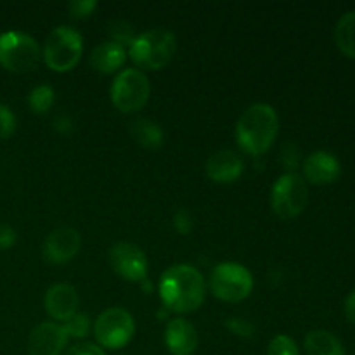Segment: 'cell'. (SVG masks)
Masks as SVG:
<instances>
[{
    "instance_id": "obj_15",
    "label": "cell",
    "mask_w": 355,
    "mask_h": 355,
    "mask_svg": "<svg viewBox=\"0 0 355 355\" xmlns=\"http://www.w3.org/2000/svg\"><path fill=\"white\" fill-rule=\"evenodd\" d=\"M165 343L172 355H193L198 347V333L186 319H172L166 324Z\"/></svg>"
},
{
    "instance_id": "obj_7",
    "label": "cell",
    "mask_w": 355,
    "mask_h": 355,
    "mask_svg": "<svg viewBox=\"0 0 355 355\" xmlns=\"http://www.w3.org/2000/svg\"><path fill=\"white\" fill-rule=\"evenodd\" d=\"M309 201L307 184L298 173H284L270 191V207L272 211L283 220L298 217L304 211Z\"/></svg>"
},
{
    "instance_id": "obj_2",
    "label": "cell",
    "mask_w": 355,
    "mask_h": 355,
    "mask_svg": "<svg viewBox=\"0 0 355 355\" xmlns=\"http://www.w3.org/2000/svg\"><path fill=\"white\" fill-rule=\"evenodd\" d=\"M279 130V120L269 104H253L236 125L239 148L252 156H260L270 149Z\"/></svg>"
},
{
    "instance_id": "obj_12",
    "label": "cell",
    "mask_w": 355,
    "mask_h": 355,
    "mask_svg": "<svg viewBox=\"0 0 355 355\" xmlns=\"http://www.w3.org/2000/svg\"><path fill=\"white\" fill-rule=\"evenodd\" d=\"M69 336L66 329L58 322H42L28 338V354L30 355H59L64 350Z\"/></svg>"
},
{
    "instance_id": "obj_21",
    "label": "cell",
    "mask_w": 355,
    "mask_h": 355,
    "mask_svg": "<svg viewBox=\"0 0 355 355\" xmlns=\"http://www.w3.org/2000/svg\"><path fill=\"white\" fill-rule=\"evenodd\" d=\"M28 103H30V107L35 113H47V111L51 110L52 104H54V90L49 85L35 87V89L31 90L30 97H28Z\"/></svg>"
},
{
    "instance_id": "obj_4",
    "label": "cell",
    "mask_w": 355,
    "mask_h": 355,
    "mask_svg": "<svg viewBox=\"0 0 355 355\" xmlns=\"http://www.w3.org/2000/svg\"><path fill=\"white\" fill-rule=\"evenodd\" d=\"M82 52V35L73 28L58 26L49 33L42 55L49 68L58 73H64L78 64Z\"/></svg>"
},
{
    "instance_id": "obj_28",
    "label": "cell",
    "mask_w": 355,
    "mask_h": 355,
    "mask_svg": "<svg viewBox=\"0 0 355 355\" xmlns=\"http://www.w3.org/2000/svg\"><path fill=\"white\" fill-rule=\"evenodd\" d=\"M16 243V232L12 227L0 224V250H7Z\"/></svg>"
},
{
    "instance_id": "obj_27",
    "label": "cell",
    "mask_w": 355,
    "mask_h": 355,
    "mask_svg": "<svg viewBox=\"0 0 355 355\" xmlns=\"http://www.w3.org/2000/svg\"><path fill=\"white\" fill-rule=\"evenodd\" d=\"M64 355H106L101 347L94 345V343H78V345L71 347L66 350Z\"/></svg>"
},
{
    "instance_id": "obj_18",
    "label": "cell",
    "mask_w": 355,
    "mask_h": 355,
    "mask_svg": "<svg viewBox=\"0 0 355 355\" xmlns=\"http://www.w3.org/2000/svg\"><path fill=\"white\" fill-rule=\"evenodd\" d=\"M307 355H345L342 342L326 329H314L305 336Z\"/></svg>"
},
{
    "instance_id": "obj_1",
    "label": "cell",
    "mask_w": 355,
    "mask_h": 355,
    "mask_svg": "<svg viewBox=\"0 0 355 355\" xmlns=\"http://www.w3.org/2000/svg\"><path fill=\"white\" fill-rule=\"evenodd\" d=\"M159 297L166 309L179 314L193 312L205 300V279L191 266H173L159 279Z\"/></svg>"
},
{
    "instance_id": "obj_19",
    "label": "cell",
    "mask_w": 355,
    "mask_h": 355,
    "mask_svg": "<svg viewBox=\"0 0 355 355\" xmlns=\"http://www.w3.org/2000/svg\"><path fill=\"white\" fill-rule=\"evenodd\" d=\"M335 40L343 54L355 58V10L340 17L335 26Z\"/></svg>"
},
{
    "instance_id": "obj_22",
    "label": "cell",
    "mask_w": 355,
    "mask_h": 355,
    "mask_svg": "<svg viewBox=\"0 0 355 355\" xmlns=\"http://www.w3.org/2000/svg\"><path fill=\"white\" fill-rule=\"evenodd\" d=\"M267 355H300V350L293 338L286 335H277L276 338L270 340Z\"/></svg>"
},
{
    "instance_id": "obj_17",
    "label": "cell",
    "mask_w": 355,
    "mask_h": 355,
    "mask_svg": "<svg viewBox=\"0 0 355 355\" xmlns=\"http://www.w3.org/2000/svg\"><path fill=\"white\" fill-rule=\"evenodd\" d=\"M125 59H127V51H125L123 45L110 40L94 49L92 54H90V64L103 75H111L123 64Z\"/></svg>"
},
{
    "instance_id": "obj_16",
    "label": "cell",
    "mask_w": 355,
    "mask_h": 355,
    "mask_svg": "<svg viewBox=\"0 0 355 355\" xmlns=\"http://www.w3.org/2000/svg\"><path fill=\"white\" fill-rule=\"evenodd\" d=\"M243 168V159L241 156L236 155L234 151H218L210 156L207 163V173L214 182L218 184H231L241 177Z\"/></svg>"
},
{
    "instance_id": "obj_26",
    "label": "cell",
    "mask_w": 355,
    "mask_h": 355,
    "mask_svg": "<svg viewBox=\"0 0 355 355\" xmlns=\"http://www.w3.org/2000/svg\"><path fill=\"white\" fill-rule=\"evenodd\" d=\"M173 227L180 234H189L193 231V217L187 210H179L173 217Z\"/></svg>"
},
{
    "instance_id": "obj_10",
    "label": "cell",
    "mask_w": 355,
    "mask_h": 355,
    "mask_svg": "<svg viewBox=\"0 0 355 355\" xmlns=\"http://www.w3.org/2000/svg\"><path fill=\"white\" fill-rule=\"evenodd\" d=\"M110 262L114 272L130 283H142L148 276V260L144 252L132 243H118L111 248Z\"/></svg>"
},
{
    "instance_id": "obj_23",
    "label": "cell",
    "mask_w": 355,
    "mask_h": 355,
    "mask_svg": "<svg viewBox=\"0 0 355 355\" xmlns=\"http://www.w3.org/2000/svg\"><path fill=\"white\" fill-rule=\"evenodd\" d=\"M62 328L66 329V335L71 336V338H83V336H87L90 328L89 318L85 314H75L69 321L62 324Z\"/></svg>"
},
{
    "instance_id": "obj_11",
    "label": "cell",
    "mask_w": 355,
    "mask_h": 355,
    "mask_svg": "<svg viewBox=\"0 0 355 355\" xmlns=\"http://www.w3.org/2000/svg\"><path fill=\"white\" fill-rule=\"evenodd\" d=\"M80 246L82 238L78 231L71 227H59L45 238L44 259L54 266L69 262L80 252Z\"/></svg>"
},
{
    "instance_id": "obj_20",
    "label": "cell",
    "mask_w": 355,
    "mask_h": 355,
    "mask_svg": "<svg viewBox=\"0 0 355 355\" xmlns=\"http://www.w3.org/2000/svg\"><path fill=\"white\" fill-rule=\"evenodd\" d=\"M132 135H134L135 141L139 142L144 148H158L163 142V132L155 121L146 120V118H139L132 123L130 127Z\"/></svg>"
},
{
    "instance_id": "obj_6",
    "label": "cell",
    "mask_w": 355,
    "mask_h": 355,
    "mask_svg": "<svg viewBox=\"0 0 355 355\" xmlns=\"http://www.w3.org/2000/svg\"><path fill=\"white\" fill-rule=\"evenodd\" d=\"M210 288L218 300L241 302L253 290L252 272L236 262H222L211 270Z\"/></svg>"
},
{
    "instance_id": "obj_29",
    "label": "cell",
    "mask_w": 355,
    "mask_h": 355,
    "mask_svg": "<svg viewBox=\"0 0 355 355\" xmlns=\"http://www.w3.org/2000/svg\"><path fill=\"white\" fill-rule=\"evenodd\" d=\"M345 315L350 322L355 324V290L345 298Z\"/></svg>"
},
{
    "instance_id": "obj_9",
    "label": "cell",
    "mask_w": 355,
    "mask_h": 355,
    "mask_svg": "<svg viewBox=\"0 0 355 355\" xmlns=\"http://www.w3.org/2000/svg\"><path fill=\"white\" fill-rule=\"evenodd\" d=\"M135 333L132 315L125 309H107L97 318L94 324V335L99 345L116 350L127 345Z\"/></svg>"
},
{
    "instance_id": "obj_13",
    "label": "cell",
    "mask_w": 355,
    "mask_h": 355,
    "mask_svg": "<svg viewBox=\"0 0 355 355\" xmlns=\"http://www.w3.org/2000/svg\"><path fill=\"white\" fill-rule=\"evenodd\" d=\"M340 173H342V165L338 158L328 151L312 153L304 162V177L315 186L335 182Z\"/></svg>"
},
{
    "instance_id": "obj_5",
    "label": "cell",
    "mask_w": 355,
    "mask_h": 355,
    "mask_svg": "<svg viewBox=\"0 0 355 355\" xmlns=\"http://www.w3.org/2000/svg\"><path fill=\"white\" fill-rule=\"evenodd\" d=\"M42 58L37 42L21 31H6L0 35V66L12 73L33 71Z\"/></svg>"
},
{
    "instance_id": "obj_3",
    "label": "cell",
    "mask_w": 355,
    "mask_h": 355,
    "mask_svg": "<svg viewBox=\"0 0 355 355\" xmlns=\"http://www.w3.org/2000/svg\"><path fill=\"white\" fill-rule=\"evenodd\" d=\"M177 49L173 33L166 30H149L132 40L128 47L132 61L146 69H159L170 62Z\"/></svg>"
},
{
    "instance_id": "obj_25",
    "label": "cell",
    "mask_w": 355,
    "mask_h": 355,
    "mask_svg": "<svg viewBox=\"0 0 355 355\" xmlns=\"http://www.w3.org/2000/svg\"><path fill=\"white\" fill-rule=\"evenodd\" d=\"M97 2L96 0H75V2L69 3V14L71 17L76 19H83V17H89L92 14V10H96Z\"/></svg>"
},
{
    "instance_id": "obj_8",
    "label": "cell",
    "mask_w": 355,
    "mask_h": 355,
    "mask_svg": "<svg viewBox=\"0 0 355 355\" xmlns=\"http://www.w3.org/2000/svg\"><path fill=\"white\" fill-rule=\"evenodd\" d=\"M151 87L144 73L139 69H125L111 85V101L121 113L139 111L149 99Z\"/></svg>"
},
{
    "instance_id": "obj_14",
    "label": "cell",
    "mask_w": 355,
    "mask_h": 355,
    "mask_svg": "<svg viewBox=\"0 0 355 355\" xmlns=\"http://www.w3.org/2000/svg\"><path fill=\"white\" fill-rule=\"evenodd\" d=\"M78 309V295L69 284H54L45 295V311L55 321L66 322L76 314Z\"/></svg>"
},
{
    "instance_id": "obj_24",
    "label": "cell",
    "mask_w": 355,
    "mask_h": 355,
    "mask_svg": "<svg viewBox=\"0 0 355 355\" xmlns=\"http://www.w3.org/2000/svg\"><path fill=\"white\" fill-rule=\"evenodd\" d=\"M16 130V116L7 106L0 104V139H9Z\"/></svg>"
}]
</instances>
